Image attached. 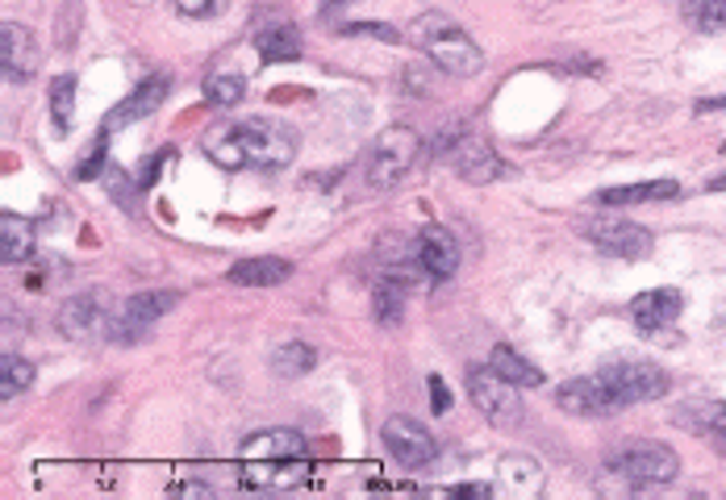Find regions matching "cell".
Here are the masks:
<instances>
[{
  "label": "cell",
  "mask_w": 726,
  "mask_h": 500,
  "mask_svg": "<svg viewBox=\"0 0 726 500\" xmlns=\"http://www.w3.org/2000/svg\"><path fill=\"white\" fill-rule=\"evenodd\" d=\"M51 121L59 133L72 130V121H76V76H54L51 79Z\"/></svg>",
  "instance_id": "83f0119b"
},
{
  "label": "cell",
  "mask_w": 726,
  "mask_h": 500,
  "mask_svg": "<svg viewBox=\"0 0 726 500\" xmlns=\"http://www.w3.org/2000/svg\"><path fill=\"white\" fill-rule=\"evenodd\" d=\"M113 313H117V305H109L105 292H76V296H67V300L59 305L54 325H59V334H63L67 343H84V346L109 343Z\"/></svg>",
  "instance_id": "52a82bcc"
},
{
  "label": "cell",
  "mask_w": 726,
  "mask_h": 500,
  "mask_svg": "<svg viewBox=\"0 0 726 500\" xmlns=\"http://www.w3.org/2000/svg\"><path fill=\"white\" fill-rule=\"evenodd\" d=\"M384 447L389 454L402 463V467H413V472H422V467H431L434 459H438V443L431 438V430L426 425H418L413 418H389L384 422Z\"/></svg>",
  "instance_id": "7c38bea8"
},
{
  "label": "cell",
  "mask_w": 726,
  "mask_h": 500,
  "mask_svg": "<svg viewBox=\"0 0 726 500\" xmlns=\"http://www.w3.org/2000/svg\"><path fill=\"white\" fill-rule=\"evenodd\" d=\"M38 42L22 22H0V72H4V84H29L38 76Z\"/></svg>",
  "instance_id": "4fadbf2b"
},
{
  "label": "cell",
  "mask_w": 726,
  "mask_h": 500,
  "mask_svg": "<svg viewBox=\"0 0 726 500\" xmlns=\"http://www.w3.org/2000/svg\"><path fill=\"white\" fill-rule=\"evenodd\" d=\"M680 13H685V22H693L701 34L726 29V0H685Z\"/></svg>",
  "instance_id": "f1b7e54d"
},
{
  "label": "cell",
  "mask_w": 726,
  "mask_h": 500,
  "mask_svg": "<svg viewBox=\"0 0 726 500\" xmlns=\"http://www.w3.org/2000/svg\"><path fill=\"white\" fill-rule=\"evenodd\" d=\"M293 275V264L284 259H271V255H259V259H242V264L230 267V284H242V289H276Z\"/></svg>",
  "instance_id": "44dd1931"
},
{
  "label": "cell",
  "mask_w": 726,
  "mask_h": 500,
  "mask_svg": "<svg viewBox=\"0 0 726 500\" xmlns=\"http://www.w3.org/2000/svg\"><path fill=\"white\" fill-rule=\"evenodd\" d=\"M723 155H726V142H723Z\"/></svg>",
  "instance_id": "7bdbcfd3"
},
{
  "label": "cell",
  "mask_w": 726,
  "mask_h": 500,
  "mask_svg": "<svg viewBox=\"0 0 726 500\" xmlns=\"http://www.w3.org/2000/svg\"><path fill=\"white\" fill-rule=\"evenodd\" d=\"M680 184L676 180H651V184H622V188H601L597 205H655V201H676Z\"/></svg>",
  "instance_id": "ffe728a7"
},
{
  "label": "cell",
  "mask_w": 726,
  "mask_h": 500,
  "mask_svg": "<svg viewBox=\"0 0 726 500\" xmlns=\"http://www.w3.org/2000/svg\"><path fill=\"white\" fill-rule=\"evenodd\" d=\"M109 196H117L122 209H135V196H130V180L122 167H109Z\"/></svg>",
  "instance_id": "d6a6232c"
},
{
  "label": "cell",
  "mask_w": 726,
  "mask_h": 500,
  "mask_svg": "<svg viewBox=\"0 0 726 500\" xmlns=\"http://www.w3.org/2000/svg\"><path fill=\"white\" fill-rule=\"evenodd\" d=\"M431 67H434V63H431ZM431 67H426V63H405V72H402L405 92H413V97H431V88H434Z\"/></svg>",
  "instance_id": "4dcf8cb0"
},
{
  "label": "cell",
  "mask_w": 726,
  "mask_h": 500,
  "mask_svg": "<svg viewBox=\"0 0 726 500\" xmlns=\"http://www.w3.org/2000/svg\"><path fill=\"white\" fill-rule=\"evenodd\" d=\"M685 309V296L676 289H651V292H639L635 300H631V321L644 330V334H655V330H664V325H673L676 317Z\"/></svg>",
  "instance_id": "e0dca14e"
},
{
  "label": "cell",
  "mask_w": 726,
  "mask_h": 500,
  "mask_svg": "<svg viewBox=\"0 0 726 500\" xmlns=\"http://www.w3.org/2000/svg\"><path fill=\"white\" fill-rule=\"evenodd\" d=\"M413 42L431 54L434 72L472 79L484 67V51L472 42V34H463L447 13H422L413 22Z\"/></svg>",
  "instance_id": "3957f363"
},
{
  "label": "cell",
  "mask_w": 726,
  "mask_h": 500,
  "mask_svg": "<svg viewBox=\"0 0 726 500\" xmlns=\"http://www.w3.org/2000/svg\"><path fill=\"white\" fill-rule=\"evenodd\" d=\"M597 375L614 393L622 409L626 405H644V400H660V396H668V384H673L668 371L660 363H647V359H619V363H606Z\"/></svg>",
  "instance_id": "ba28073f"
},
{
  "label": "cell",
  "mask_w": 726,
  "mask_h": 500,
  "mask_svg": "<svg viewBox=\"0 0 726 500\" xmlns=\"http://www.w3.org/2000/svg\"><path fill=\"white\" fill-rule=\"evenodd\" d=\"M701 108H726V97H718V101H701Z\"/></svg>",
  "instance_id": "60d3db41"
},
{
  "label": "cell",
  "mask_w": 726,
  "mask_h": 500,
  "mask_svg": "<svg viewBox=\"0 0 726 500\" xmlns=\"http://www.w3.org/2000/svg\"><path fill=\"white\" fill-rule=\"evenodd\" d=\"M167 92H171V76L167 72H160V76H151V79H142L135 92L122 101V105L113 108L105 117V126L109 130H126V126H135V121H147L155 108L167 101Z\"/></svg>",
  "instance_id": "9a60e30c"
},
{
  "label": "cell",
  "mask_w": 726,
  "mask_h": 500,
  "mask_svg": "<svg viewBox=\"0 0 726 500\" xmlns=\"http://www.w3.org/2000/svg\"><path fill=\"white\" fill-rule=\"evenodd\" d=\"M171 497H201V500H214V488H205V484H196V479H184V484H176V488H171Z\"/></svg>",
  "instance_id": "74e56055"
},
{
  "label": "cell",
  "mask_w": 726,
  "mask_h": 500,
  "mask_svg": "<svg viewBox=\"0 0 726 500\" xmlns=\"http://www.w3.org/2000/svg\"><path fill=\"white\" fill-rule=\"evenodd\" d=\"M468 393H472V405H476L493 425H501V430L522 425V418H526V409H522V388L510 384L506 375H497L493 368L472 371V375H468Z\"/></svg>",
  "instance_id": "9c48e42d"
},
{
  "label": "cell",
  "mask_w": 726,
  "mask_h": 500,
  "mask_svg": "<svg viewBox=\"0 0 726 500\" xmlns=\"http://www.w3.org/2000/svg\"><path fill=\"white\" fill-rule=\"evenodd\" d=\"M710 192H726V176H714V180H710Z\"/></svg>",
  "instance_id": "ab89813d"
},
{
  "label": "cell",
  "mask_w": 726,
  "mask_h": 500,
  "mask_svg": "<svg viewBox=\"0 0 726 500\" xmlns=\"http://www.w3.org/2000/svg\"><path fill=\"white\" fill-rule=\"evenodd\" d=\"M343 4H351V0H322V13H334V9H343Z\"/></svg>",
  "instance_id": "f35d334b"
},
{
  "label": "cell",
  "mask_w": 726,
  "mask_h": 500,
  "mask_svg": "<svg viewBox=\"0 0 726 500\" xmlns=\"http://www.w3.org/2000/svg\"><path fill=\"white\" fill-rule=\"evenodd\" d=\"M676 425H685V430H693L701 438L718 443V438H726V405L723 400H685L676 409Z\"/></svg>",
  "instance_id": "d6986e66"
},
{
  "label": "cell",
  "mask_w": 726,
  "mask_h": 500,
  "mask_svg": "<svg viewBox=\"0 0 726 500\" xmlns=\"http://www.w3.org/2000/svg\"><path fill=\"white\" fill-rule=\"evenodd\" d=\"M418 259L431 280H451L459 267V242L447 226H422L418 230Z\"/></svg>",
  "instance_id": "2e32d148"
},
{
  "label": "cell",
  "mask_w": 726,
  "mask_h": 500,
  "mask_svg": "<svg viewBox=\"0 0 726 500\" xmlns=\"http://www.w3.org/2000/svg\"><path fill=\"white\" fill-rule=\"evenodd\" d=\"M255 54L264 63H296L301 59V34L289 22H276L255 34Z\"/></svg>",
  "instance_id": "7402d4cb"
},
{
  "label": "cell",
  "mask_w": 726,
  "mask_h": 500,
  "mask_svg": "<svg viewBox=\"0 0 726 500\" xmlns=\"http://www.w3.org/2000/svg\"><path fill=\"white\" fill-rule=\"evenodd\" d=\"M343 34H364V38H384V42H397L402 34L393 26H384V22H351L343 26Z\"/></svg>",
  "instance_id": "836d02e7"
},
{
  "label": "cell",
  "mask_w": 726,
  "mask_h": 500,
  "mask_svg": "<svg viewBox=\"0 0 726 500\" xmlns=\"http://www.w3.org/2000/svg\"><path fill=\"white\" fill-rule=\"evenodd\" d=\"M431 409L434 413H447V409H451V393H447V384H443L438 375H431Z\"/></svg>",
  "instance_id": "8d00e7d4"
},
{
  "label": "cell",
  "mask_w": 726,
  "mask_h": 500,
  "mask_svg": "<svg viewBox=\"0 0 726 500\" xmlns=\"http://www.w3.org/2000/svg\"><path fill=\"white\" fill-rule=\"evenodd\" d=\"M176 9L184 17H214V13L226 9V0H176Z\"/></svg>",
  "instance_id": "e575fe53"
},
{
  "label": "cell",
  "mask_w": 726,
  "mask_h": 500,
  "mask_svg": "<svg viewBox=\"0 0 726 500\" xmlns=\"http://www.w3.org/2000/svg\"><path fill=\"white\" fill-rule=\"evenodd\" d=\"M34 221L22 217V213H0V264L13 267V264H29L34 255Z\"/></svg>",
  "instance_id": "ac0fdd59"
},
{
  "label": "cell",
  "mask_w": 726,
  "mask_h": 500,
  "mask_svg": "<svg viewBox=\"0 0 726 500\" xmlns=\"http://www.w3.org/2000/svg\"><path fill=\"white\" fill-rule=\"evenodd\" d=\"M105 138H109V126H101V133H97V142H92L88 158L76 167V176H80V180H97V176H101V167H105Z\"/></svg>",
  "instance_id": "1f68e13d"
},
{
  "label": "cell",
  "mask_w": 726,
  "mask_h": 500,
  "mask_svg": "<svg viewBox=\"0 0 726 500\" xmlns=\"http://www.w3.org/2000/svg\"><path fill=\"white\" fill-rule=\"evenodd\" d=\"M497 475L518 497H538V488H543V467H538L531 454H506Z\"/></svg>",
  "instance_id": "603a6c76"
},
{
  "label": "cell",
  "mask_w": 726,
  "mask_h": 500,
  "mask_svg": "<svg viewBox=\"0 0 726 500\" xmlns=\"http://www.w3.org/2000/svg\"><path fill=\"white\" fill-rule=\"evenodd\" d=\"M26 388H34V363L22 359V355H13V350H4L0 355V400H13Z\"/></svg>",
  "instance_id": "4316f807"
},
{
  "label": "cell",
  "mask_w": 726,
  "mask_h": 500,
  "mask_svg": "<svg viewBox=\"0 0 726 500\" xmlns=\"http://www.w3.org/2000/svg\"><path fill=\"white\" fill-rule=\"evenodd\" d=\"M422 155V138L409 130V126H389V130H380V138L372 142V151H368V167H364V176H368V188H393L402 184L405 176L413 171V163Z\"/></svg>",
  "instance_id": "5b68a950"
},
{
  "label": "cell",
  "mask_w": 726,
  "mask_h": 500,
  "mask_svg": "<svg viewBox=\"0 0 726 500\" xmlns=\"http://www.w3.org/2000/svg\"><path fill=\"white\" fill-rule=\"evenodd\" d=\"M246 97V84L242 76H209L205 79V101L217 108H234Z\"/></svg>",
  "instance_id": "f546056e"
},
{
  "label": "cell",
  "mask_w": 726,
  "mask_h": 500,
  "mask_svg": "<svg viewBox=\"0 0 726 500\" xmlns=\"http://www.w3.org/2000/svg\"><path fill=\"white\" fill-rule=\"evenodd\" d=\"M314 368H318V350L305 343H284L271 355V371L280 380H301V375H309Z\"/></svg>",
  "instance_id": "484cf974"
},
{
  "label": "cell",
  "mask_w": 726,
  "mask_h": 500,
  "mask_svg": "<svg viewBox=\"0 0 726 500\" xmlns=\"http://www.w3.org/2000/svg\"><path fill=\"white\" fill-rule=\"evenodd\" d=\"M434 155L443 158V163H451L468 184H493V180H501V176H506V163H501V155H497V151L488 146V138L472 130L468 121H451L447 130L438 133Z\"/></svg>",
  "instance_id": "277c9868"
},
{
  "label": "cell",
  "mask_w": 726,
  "mask_h": 500,
  "mask_svg": "<svg viewBox=\"0 0 726 500\" xmlns=\"http://www.w3.org/2000/svg\"><path fill=\"white\" fill-rule=\"evenodd\" d=\"M447 497H456V500H488V497H493V488H488V484H456V488H447Z\"/></svg>",
  "instance_id": "d590c367"
},
{
  "label": "cell",
  "mask_w": 726,
  "mask_h": 500,
  "mask_svg": "<svg viewBox=\"0 0 726 500\" xmlns=\"http://www.w3.org/2000/svg\"><path fill=\"white\" fill-rule=\"evenodd\" d=\"M718 317H723V321H726V305H723V313H718Z\"/></svg>",
  "instance_id": "b9f144b4"
},
{
  "label": "cell",
  "mask_w": 726,
  "mask_h": 500,
  "mask_svg": "<svg viewBox=\"0 0 726 500\" xmlns=\"http://www.w3.org/2000/svg\"><path fill=\"white\" fill-rule=\"evenodd\" d=\"M488 368L497 371V375H506L510 384H518V388H538L543 384V371L526 359V355H518L513 346H493V359H488Z\"/></svg>",
  "instance_id": "d4e9b609"
},
{
  "label": "cell",
  "mask_w": 726,
  "mask_h": 500,
  "mask_svg": "<svg viewBox=\"0 0 726 500\" xmlns=\"http://www.w3.org/2000/svg\"><path fill=\"white\" fill-rule=\"evenodd\" d=\"M405 300H409V280H397V275H384L372 292V313H377L380 325H402L405 317Z\"/></svg>",
  "instance_id": "cb8c5ba5"
},
{
  "label": "cell",
  "mask_w": 726,
  "mask_h": 500,
  "mask_svg": "<svg viewBox=\"0 0 726 500\" xmlns=\"http://www.w3.org/2000/svg\"><path fill=\"white\" fill-rule=\"evenodd\" d=\"M610 472H619L635 488H660L680 475V459L664 443H626L610 454Z\"/></svg>",
  "instance_id": "8992f818"
},
{
  "label": "cell",
  "mask_w": 726,
  "mask_h": 500,
  "mask_svg": "<svg viewBox=\"0 0 726 500\" xmlns=\"http://www.w3.org/2000/svg\"><path fill=\"white\" fill-rule=\"evenodd\" d=\"M581 230L601 255H619V259H647L651 246H655L651 230L635 226V221H622V217H593Z\"/></svg>",
  "instance_id": "8fae6325"
},
{
  "label": "cell",
  "mask_w": 726,
  "mask_h": 500,
  "mask_svg": "<svg viewBox=\"0 0 726 500\" xmlns=\"http://www.w3.org/2000/svg\"><path fill=\"white\" fill-rule=\"evenodd\" d=\"M242 484L255 492H296L314 479L309 450L296 430H264L239 447Z\"/></svg>",
  "instance_id": "7a4b0ae2"
},
{
  "label": "cell",
  "mask_w": 726,
  "mask_h": 500,
  "mask_svg": "<svg viewBox=\"0 0 726 500\" xmlns=\"http://www.w3.org/2000/svg\"><path fill=\"white\" fill-rule=\"evenodd\" d=\"M201 151L226 171H280L296 158V133L268 117H246V121H217L205 130Z\"/></svg>",
  "instance_id": "6da1fadb"
},
{
  "label": "cell",
  "mask_w": 726,
  "mask_h": 500,
  "mask_svg": "<svg viewBox=\"0 0 726 500\" xmlns=\"http://www.w3.org/2000/svg\"><path fill=\"white\" fill-rule=\"evenodd\" d=\"M180 305V296L176 292H138V296H130V300H122L117 305V313H113V325H109V343H122L130 346L138 343V338H147L151 330H155V321H160L163 313H171Z\"/></svg>",
  "instance_id": "30bf717a"
},
{
  "label": "cell",
  "mask_w": 726,
  "mask_h": 500,
  "mask_svg": "<svg viewBox=\"0 0 726 500\" xmlns=\"http://www.w3.org/2000/svg\"><path fill=\"white\" fill-rule=\"evenodd\" d=\"M556 405L572 413V418H610L619 413L622 405L614 400V393L601 384V375H585V380H564L556 388Z\"/></svg>",
  "instance_id": "5bb4252c"
}]
</instances>
